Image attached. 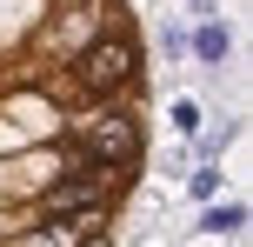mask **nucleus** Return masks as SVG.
<instances>
[{
  "label": "nucleus",
  "mask_w": 253,
  "mask_h": 247,
  "mask_svg": "<svg viewBox=\"0 0 253 247\" xmlns=\"http://www.w3.org/2000/svg\"><path fill=\"white\" fill-rule=\"evenodd\" d=\"M93 221H100V214L87 207V221H53V227H40L34 241H20V247H80V241L93 234Z\"/></svg>",
  "instance_id": "obj_4"
},
{
  "label": "nucleus",
  "mask_w": 253,
  "mask_h": 247,
  "mask_svg": "<svg viewBox=\"0 0 253 247\" xmlns=\"http://www.w3.org/2000/svg\"><path fill=\"white\" fill-rule=\"evenodd\" d=\"M240 221H247V207L227 200V207H207V214H200V234H240Z\"/></svg>",
  "instance_id": "obj_5"
},
{
  "label": "nucleus",
  "mask_w": 253,
  "mask_h": 247,
  "mask_svg": "<svg viewBox=\"0 0 253 247\" xmlns=\"http://www.w3.org/2000/svg\"><path fill=\"white\" fill-rule=\"evenodd\" d=\"M140 154V134H133V120H100V127L87 134V147H80L67 167H93V174H107V167H126V160Z\"/></svg>",
  "instance_id": "obj_2"
},
{
  "label": "nucleus",
  "mask_w": 253,
  "mask_h": 247,
  "mask_svg": "<svg viewBox=\"0 0 253 247\" xmlns=\"http://www.w3.org/2000/svg\"><path fill=\"white\" fill-rule=\"evenodd\" d=\"M193 47H200V60H227V27H200Z\"/></svg>",
  "instance_id": "obj_6"
},
{
  "label": "nucleus",
  "mask_w": 253,
  "mask_h": 247,
  "mask_svg": "<svg viewBox=\"0 0 253 247\" xmlns=\"http://www.w3.org/2000/svg\"><path fill=\"white\" fill-rule=\"evenodd\" d=\"M114 174H74V181H53L47 187V214H74V207H100Z\"/></svg>",
  "instance_id": "obj_3"
},
{
  "label": "nucleus",
  "mask_w": 253,
  "mask_h": 247,
  "mask_svg": "<svg viewBox=\"0 0 253 247\" xmlns=\"http://www.w3.org/2000/svg\"><path fill=\"white\" fill-rule=\"evenodd\" d=\"M133 67H140V53L126 47L120 34H107V40H93V47L74 53V74H80L87 94H120L126 80H133Z\"/></svg>",
  "instance_id": "obj_1"
}]
</instances>
